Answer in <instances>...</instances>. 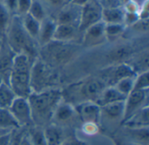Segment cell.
I'll return each instance as SVG.
<instances>
[{
    "instance_id": "cell-30",
    "label": "cell",
    "mask_w": 149,
    "mask_h": 145,
    "mask_svg": "<svg viewBox=\"0 0 149 145\" xmlns=\"http://www.w3.org/2000/svg\"><path fill=\"white\" fill-rule=\"evenodd\" d=\"M28 13L32 18H34L38 21H39L40 23L47 17L46 10L44 7V4L38 0H33L32 1Z\"/></svg>"
},
{
    "instance_id": "cell-27",
    "label": "cell",
    "mask_w": 149,
    "mask_h": 145,
    "mask_svg": "<svg viewBox=\"0 0 149 145\" xmlns=\"http://www.w3.org/2000/svg\"><path fill=\"white\" fill-rule=\"evenodd\" d=\"M20 128L8 109H0V129L12 131Z\"/></svg>"
},
{
    "instance_id": "cell-14",
    "label": "cell",
    "mask_w": 149,
    "mask_h": 145,
    "mask_svg": "<svg viewBox=\"0 0 149 145\" xmlns=\"http://www.w3.org/2000/svg\"><path fill=\"white\" fill-rule=\"evenodd\" d=\"M83 32H81L78 26L68 25H57L53 40L63 43L80 44L82 40Z\"/></svg>"
},
{
    "instance_id": "cell-41",
    "label": "cell",
    "mask_w": 149,
    "mask_h": 145,
    "mask_svg": "<svg viewBox=\"0 0 149 145\" xmlns=\"http://www.w3.org/2000/svg\"><path fill=\"white\" fill-rule=\"evenodd\" d=\"M113 143L114 145H139L137 144H134V143H132L130 141H127L122 137H113Z\"/></svg>"
},
{
    "instance_id": "cell-11",
    "label": "cell",
    "mask_w": 149,
    "mask_h": 145,
    "mask_svg": "<svg viewBox=\"0 0 149 145\" xmlns=\"http://www.w3.org/2000/svg\"><path fill=\"white\" fill-rule=\"evenodd\" d=\"M77 117L78 115L75 107L72 104L62 100L52 115L51 123L64 128L65 125L71 124Z\"/></svg>"
},
{
    "instance_id": "cell-34",
    "label": "cell",
    "mask_w": 149,
    "mask_h": 145,
    "mask_svg": "<svg viewBox=\"0 0 149 145\" xmlns=\"http://www.w3.org/2000/svg\"><path fill=\"white\" fill-rule=\"evenodd\" d=\"M45 4L47 5L50 9L58 11V12L67 4L70 3V0H43Z\"/></svg>"
},
{
    "instance_id": "cell-39",
    "label": "cell",
    "mask_w": 149,
    "mask_h": 145,
    "mask_svg": "<svg viewBox=\"0 0 149 145\" xmlns=\"http://www.w3.org/2000/svg\"><path fill=\"white\" fill-rule=\"evenodd\" d=\"M103 8H113L122 6L118 0H99Z\"/></svg>"
},
{
    "instance_id": "cell-40",
    "label": "cell",
    "mask_w": 149,
    "mask_h": 145,
    "mask_svg": "<svg viewBox=\"0 0 149 145\" xmlns=\"http://www.w3.org/2000/svg\"><path fill=\"white\" fill-rule=\"evenodd\" d=\"M85 142L79 140L76 137H70L65 138V140L64 141V143L62 144V145H83Z\"/></svg>"
},
{
    "instance_id": "cell-44",
    "label": "cell",
    "mask_w": 149,
    "mask_h": 145,
    "mask_svg": "<svg viewBox=\"0 0 149 145\" xmlns=\"http://www.w3.org/2000/svg\"><path fill=\"white\" fill-rule=\"evenodd\" d=\"M87 2H88V0H70V3H72L75 5L80 6V7L85 5Z\"/></svg>"
},
{
    "instance_id": "cell-25",
    "label": "cell",
    "mask_w": 149,
    "mask_h": 145,
    "mask_svg": "<svg viewBox=\"0 0 149 145\" xmlns=\"http://www.w3.org/2000/svg\"><path fill=\"white\" fill-rule=\"evenodd\" d=\"M127 27L124 24H105V33L107 41L114 42L119 40L125 33Z\"/></svg>"
},
{
    "instance_id": "cell-42",
    "label": "cell",
    "mask_w": 149,
    "mask_h": 145,
    "mask_svg": "<svg viewBox=\"0 0 149 145\" xmlns=\"http://www.w3.org/2000/svg\"><path fill=\"white\" fill-rule=\"evenodd\" d=\"M12 131L0 137V145H10Z\"/></svg>"
},
{
    "instance_id": "cell-13",
    "label": "cell",
    "mask_w": 149,
    "mask_h": 145,
    "mask_svg": "<svg viewBox=\"0 0 149 145\" xmlns=\"http://www.w3.org/2000/svg\"><path fill=\"white\" fill-rule=\"evenodd\" d=\"M75 107L78 117L83 123H96L100 125V107L93 102L79 103Z\"/></svg>"
},
{
    "instance_id": "cell-6",
    "label": "cell",
    "mask_w": 149,
    "mask_h": 145,
    "mask_svg": "<svg viewBox=\"0 0 149 145\" xmlns=\"http://www.w3.org/2000/svg\"><path fill=\"white\" fill-rule=\"evenodd\" d=\"M58 81L59 76L56 73L55 68L45 64L40 58H37L34 60L31 73V87L32 92L57 88Z\"/></svg>"
},
{
    "instance_id": "cell-37",
    "label": "cell",
    "mask_w": 149,
    "mask_h": 145,
    "mask_svg": "<svg viewBox=\"0 0 149 145\" xmlns=\"http://www.w3.org/2000/svg\"><path fill=\"white\" fill-rule=\"evenodd\" d=\"M2 4L10 12L11 16L17 15V0H4Z\"/></svg>"
},
{
    "instance_id": "cell-16",
    "label": "cell",
    "mask_w": 149,
    "mask_h": 145,
    "mask_svg": "<svg viewBox=\"0 0 149 145\" xmlns=\"http://www.w3.org/2000/svg\"><path fill=\"white\" fill-rule=\"evenodd\" d=\"M15 53L9 47L5 39L0 50V83L9 84Z\"/></svg>"
},
{
    "instance_id": "cell-9",
    "label": "cell",
    "mask_w": 149,
    "mask_h": 145,
    "mask_svg": "<svg viewBox=\"0 0 149 145\" xmlns=\"http://www.w3.org/2000/svg\"><path fill=\"white\" fill-rule=\"evenodd\" d=\"M8 109L20 127L29 126L33 123L31 106L27 98L17 96Z\"/></svg>"
},
{
    "instance_id": "cell-29",
    "label": "cell",
    "mask_w": 149,
    "mask_h": 145,
    "mask_svg": "<svg viewBox=\"0 0 149 145\" xmlns=\"http://www.w3.org/2000/svg\"><path fill=\"white\" fill-rule=\"evenodd\" d=\"M27 137L32 145H47L43 127L32 126L27 131Z\"/></svg>"
},
{
    "instance_id": "cell-12",
    "label": "cell",
    "mask_w": 149,
    "mask_h": 145,
    "mask_svg": "<svg viewBox=\"0 0 149 145\" xmlns=\"http://www.w3.org/2000/svg\"><path fill=\"white\" fill-rule=\"evenodd\" d=\"M124 116V102L108 104L100 107V123L122 124Z\"/></svg>"
},
{
    "instance_id": "cell-3",
    "label": "cell",
    "mask_w": 149,
    "mask_h": 145,
    "mask_svg": "<svg viewBox=\"0 0 149 145\" xmlns=\"http://www.w3.org/2000/svg\"><path fill=\"white\" fill-rule=\"evenodd\" d=\"M4 39L9 47L16 54L24 53L32 61L38 58V43L24 30L20 16H11Z\"/></svg>"
},
{
    "instance_id": "cell-38",
    "label": "cell",
    "mask_w": 149,
    "mask_h": 145,
    "mask_svg": "<svg viewBox=\"0 0 149 145\" xmlns=\"http://www.w3.org/2000/svg\"><path fill=\"white\" fill-rule=\"evenodd\" d=\"M82 130L86 135H95L100 130V125L96 123H83Z\"/></svg>"
},
{
    "instance_id": "cell-48",
    "label": "cell",
    "mask_w": 149,
    "mask_h": 145,
    "mask_svg": "<svg viewBox=\"0 0 149 145\" xmlns=\"http://www.w3.org/2000/svg\"><path fill=\"white\" fill-rule=\"evenodd\" d=\"M3 1H4V0H0V4H2V3H3Z\"/></svg>"
},
{
    "instance_id": "cell-36",
    "label": "cell",
    "mask_w": 149,
    "mask_h": 145,
    "mask_svg": "<svg viewBox=\"0 0 149 145\" xmlns=\"http://www.w3.org/2000/svg\"><path fill=\"white\" fill-rule=\"evenodd\" d=\"M140 19L139 14L138 13H134V12H126L125 11V16H124V25L126 27L132 26L134 25L138 20Z\"/></svg>"
},
{
    "instance_id": "cell-49",
    "label": "cell",
    "mask_w": 149,
    "mask_h": 145,
    "mask_svg": "<svg viewBox=\"0 0 149 145\" xmlns=\"http://www.w3.org/2000/svg\"><path fill=\"white\" fill-rule=\"evenodd\" d=\"M83 145H88V144H87L86 143H84V144H83Z\"/></svg>"
},
{
    "instance_id": "cell-32",
    "label": "cell",
    "mask_w": 149,
    "mask_h": 145,
    "mask_svg": "<svg viewBox=\"0 0 149 145\" xmlns=\"http://www.w3.org/2000/svg\"><path fill=\"white\" fill-rule=\"evenodd\" d=\"M149 72L145 71L137 74L134 78V84L133 91H145L149 90Z\"/></svg>"
},
{
    "instance_id": "cell-4",
    "label": "cell",
    "mask_w": 149,
    "mask_h": 145,
    "mask_svg": "<svg viewBox=\"0 0 149 145\" xmlns=\"http://www.w3.org/2000/svg\"><path fill=\"white\" fill-rule=\"evenodd\" d=\"M33 62L24 53H17L14 56L9 85L17 96L28 98L32 92L31 87V73Z\"/></svg>"
},
{
    "instance_id": "cell-5",
    "label": "cell",
    "mask_w": 149,
    "mask_h": 145,
    "mask_svg": "<svg viewBox=\"0 0 149 145\" xmlns=\"http://www.w3.org/2000/svg\"><path fill=\"white\" fill-rule=\"evenodd\" d=\"M80 46L73 43H63L52 40L47 45L41 46L38 53L45 64L52 68L66 65L72 61L79 53Z\"/></svg>"
},
{
    "instance_id": "cell-20",
    "label": "cell",
    "mask_w": 149,
    "mask_h": 145,
    "mask_svg": "<svg viewBox=\"0 0 149 145\" xmlns=\"http://www.w3.org/2000/svg\"><path fill=\"white\" fill-rule=\"evenodd\" d=\"M126 98L127 96L120 93L114 87H107L101 93L96 103L100 107H103L112 103L125 102Z\"/></svg>"
},
{
    "instance_id": "cell-1",
    "label": "cell",
    "mask_w": 149,
    "mask_h": 145,
    "mask_svg": "<svg viewBox=\"0 0 149 145\" xmlns=\"http://www.w3.org/2000/svg\"><path fill=\"white\" fill-rule=\"evenodd\" d=\"M27 99L31 106L32 122L40 127L51 123L56 108L63 100L61 89L58 88L32 92Z\"/></svg>"
},
{
    "instance_id": "cell-19",
    "label": "cell",
    "mask_w": 149,
    "mask_h": 145,
    "mask_svg": "<svg viewBox=\"0 0 149 145\" xmlns=\"http://www.w3.org/2000/svg\"><path fill=\"white\" fill-rule=\"evenodd\" d=\"M44 132L47 145H62L66 138L64 129L53 123L45 126Z\"/></svg>"
},
{
    "instance_id": "cell-35",
    "label": "cell",
    "mask_w": 149,
    "mask_h": 145,
    "mask_svg": "<svg viewBox=\"0 0 149 145\" xmlns=\"http://www.w3.org/2000/svg\"><path fill=\"white\" fill-rule=\"evenodd\" d=\"M33 0H17V15L24 16V14L28 13L30 7L31 5Z\"/></svg>"
},
{
    "instance_id": "cell-24",
    "label": "cell",
    "mask_w": 149,
    "mask_h": 145,
    "mask_svg": "<svg viewBox=\"0 0 149 145\" xmlns=\"http://www.w3.org/2000/svg\"><path fill=\"white\" fill-rule=\"evenodd\" d=\"M20 17L22 19L23 26H24V30L26 31V32L34 40L37 41V39H38V33H39V30H40L41 23L39 21H38L37 19H35L34 18H32L29 13H26L24 16H20Z\"/></svg>"
},
{
    "instance_id": "cell-7",
    "label": "cell",
    "mask_w": 149,
    "mask_h": 145,
    "mask_svg": "<svg viewBox=\"0 0 149 145\" xmlns=\"http://www.w3.org/2000/svg\"><path fill=\"white\" fill-rule=\"evenodd\" d=\"M102 10L99 0H88V2L81 7L80 19L79 29L81 32L88 27L102 21Z\"/></svg>"
},
{
    "instance_id": "cell-21",
    "label": "cell",
    "mask_w": 149,
    "mask_h": 145,
    "mask_svg": "<svg viewBox=\"0 0 149 145\" xmlns=\"http://www.w3.org/2000/svg\"><path fill=\"white\" fill-rule=\"evenodd\" d=\"M125 137H122L127 141L137 144L139 145H148L149 144V129H128L124 127Z\"/></svg>"
},
{
    "instance_id": "cell-22",
    "label": "cell",
    "mask_w": 149,
    "mask_h": 145,
    "mask_svg": "<svg viewBox=\"0 0 149 145\" xmlns=\"http://www.w3.org/2000/svg\"><path fill=\"white\" fill-rule=\"evenodd\" d=\"M134 55L132 46L128 45H120L113 47L108 53V58L115 64L125 63L127 59L130 60ZM114 64V65H115Z\"/></svg>"
},
{
    "instance_id": "cell-45",
    "label": "cell",
    "mask_w": 149,
    "mask_h": 145,
    "mask_svg": "<svg viewBox=\"0 0 149 145\" xmlns=\"http://www.w3.org/2000/svg\"><path fill=\"white\" fill-rule=\"evenodd\" d=\"M10 132H11V131L10 130H7L0 129V137H3V136H4V135H6V134H8V133H10Z\"/></svg>"
},
{
    "instance_id": "cell-23",
    "label": "cell",
    "mask_w": 149,
    "mask_h": 145,
    "mask_svg": "<svg viewBox=\"0 0 149 145\" xmlns=\"http://www.w3.org/2000/svg\"><path fill=\"white\" fill-rule=\"evenodd\" d=\"M125 11L122 6L113 8H103L102 21L108 24H124Z\"/></svg>"
},
{
    "instance_id": "cell-33",
    "label": "cell",
    "mask_w": 149,
    "mask_h": 145,
    "mask_svg": "<svg viewBox=\"0 0 149 145\" xmlns=\"http://www.w3.org/2000/svg\"><path fill=\"white\" fill-rule=\"evenodd\" d=\"M11 18V15L5 9V7L0 4V37L5 38V34Z\"/></svg>"
},
{
    "instance_id": "cell-18",
    "label": "cell",
    "mask_w": 149,
    "mask_h": 145,
    "mask_svg": "<svg viewBox=\"0 0 149 145\" xmlns=\"http://www.w3.org/2000/svg\"><path fill=\"white\" fill-rule=\"evenodd\" d=\"M123 127L128 129H141L148 128L149 126V107L147 106L134 116H132L128 120L123 123Z\"/></svg>"
},
{
    "instance_id": "cell-15",
    "label": "cell",
    "mask_w": 149,
    "mask_h": 145,
    "mask_svg": "<svg viewBox=\"0 0 149 145\" xmlns=\"http://www.w3.org/2000/svg\"><path fill=\"white\" fill-rule=\"evenodd\" d=\"M80 13V6L69 3L58 12L55 21L57 25H68L79 27Z\"/></svg>"
},
{
    "instance_id": "cell-31",
    "label": "cell",
    "mask_w": 149,
    "mask_h": 145,
    "mask_svg": "<svg viewBox=\"0 0 149 145\" xmlns=\"http://www.w3.org/2000/svg\"><path fill=\"white\" fill-rule=\"evenodd\" d=\"M135 76L123 78V79L120 80L113 87H114L123 95L127 96L133 91V89H134V78H135Z\"/></svg>"
},
{
    "instance_id": "cell-2",
    "label": "cell",
    "mask_w": 149,
    "mask_h": 145,
    "mask_svg": "<svg viewBox=\"0 0 149 145\" xmlns=\"http://www.w3.org/2000/svg\"><path fill=\"white\" fill-rule=\"evenodd\" d=\"M106 88L107 85L99 76L87 77L61 90L62 99L73 106L86 102H96Z\"/></svg>"
},
{
    "instance_id": "cell-26",
    "label": "cell",
    "mask_w": 149,
    "mask_h": 145,
    "mask_svg": "<svg viewBox=\"0 0 149 145\" xmlns=\"http://www.w3.org/2000/svg\"><path fill=\"white\" fill-rule=\"evenodd\" d=\"M17 95L7 83H0V109H9Z\"/></svg>"
},
{
    "instance_id": "cell-43",
    "label": "cell",
    "mask_w": 149,
    "mask_h": 145,
    "mask_svg": "<svg viewBox=\"0 0 149 145\" xmlns=\"http://www.w3.org/2000/svg\"><path fill=\"white\" fill-rule=\"evenodd\" d=\"M18 145H32L31 144V143L30 142V140H29V138H28L26 133H24V136L22 137V138H21V140H20V143H19V144Z\"/></svg>"
},
{
    "instance_id": "cell-28",
    "label": "cell",
    "mask_w": 149,
    "mask_h": 145,
    "mask_svg": "<svg viewBox=\"0 0 149 145\" xmlns=\"http://www.w3.org/2000/svg\"><path fill=\"white\" fill-rule=\"evenodd\" d=\"M134 62L129 63L136 74H140L145 71H148V51H142L141 53H135L132 56ZM128 64V63H127Z\"/></svg>"
},
{
    "instance_id": "cell-17",
    "label": "cell",
    "mask_w": 149,
    "mask_h": 145,
    "mask_svg": "<svg viewBox=\"0 0 149 145\" xmlns=\"http://www.w3.org/2000/svg\"><path fill=\"white\" fill-rule=\"evenodd\" d=\"M57 27V23L55 19L46 17L40 25L39 33L37 39V43L40 46H44L53 40L54 32Z\"/></svg>"
},
{
    "instance_id": "cell-47",
    "label": "cell",
    "mask_w": 149,
    "mask_h": 145,
    "mask_svg": "<svg viewBox=\"0 0 149 145\" xmlns=\"http://www.w3.org/2000/svg\"><path fill=\"white\" fill-rule=\"evenodd\" d=\"M118 1H119V2H120V3L121 4V5L123 6V5H124V4H126V3H127V2H128L129 0H118Z\"/></svg>"
},
{
    "instance_id": "cell-10",
    "label": "cell",
    "mask_w": 149,
    "mask_h": 145,
    "mask_svg": "<svg viewBox=\"0 0 149 145\" xmlns=\"http://www.w3.org/2000/svg\"><path fill=\"white\" fill-rule=\"evenodd\" d=\"M106 41L105 23L100 21L83 32L81 46L85 48H93L104 44Z\"/></svg>"
},
{
    "instance_id": "cell-8",
    "label": "cell",
    "mask_w": 149,
    "mask_h": 145,
    "mask_svg": "<svg viewBox=\"0 0 149 145\" xmlns=\"http://www.w3.org/2000/svg\"><path fill=\"white\" fill-rule=\"evenodd\" d=\"M148 95L149 90H145L132 91L127 96L124 102V116L122 124L136 112L148 106Z\"/></svg>"
},
{
    "instance_id": "cell-46",
    "label": "cell",
    "mask_w": 149,
    "mask_h": 145,
    "mask_svg": "<svg viewBox=\"0 0 149 145\" xmlns=\"http://www.w3.org/2000/svg\"><path fill=\"white\" fill-rule=\"evenodd\" d=\"M3 41H4V39L2 38V37H0V50H1V48H2V46H3Z\"/></svg>"
}]
</instances>
